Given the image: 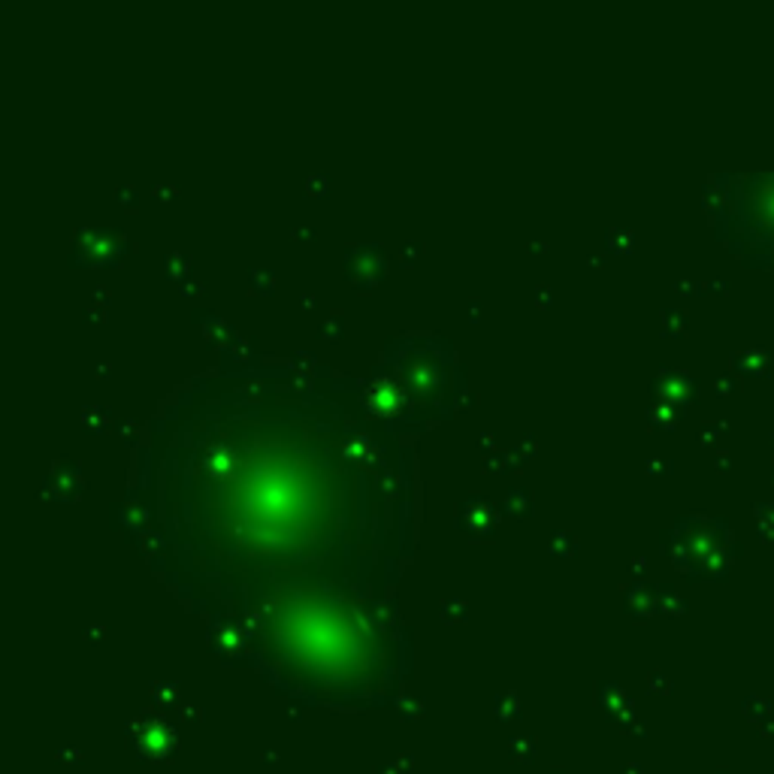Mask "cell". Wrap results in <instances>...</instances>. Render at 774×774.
I'll use <instances>...</instances> for the list:
<instances>
[{
    "label": "cell",
    "instance_id": "6da1fadb",
    "mask_svg": "<svg viewBox=\"0 0 774 774\" xmlns=\"http://www.w3.org/2000/svg\"><path fill=\"white\" fill-rule=\"evenodd\" d=\"M409 436L360 381L215 369L148 427L133 527L221 626L290 584L394 596L412 542Z\"/></svg>",
    "mask_w": 774,
    "mask_h": 774
},
{
    "label": "cell",
    "instance_id": "7a4b0ae2",
    "mask_svg": "<svg viewBox=\"0 0 774 774\" xmlns=\"http://www.w3.org/2000/svg\"><path fill=\"white\" fill-rule=\"evenodd\" d=\"M224 629L279 689L330 708L385 705L412 662L394 596L290 584Z\"/></svg>",
    "mask_w": 774,
    "mask_h": 774
},
{
    "label": "cell",
    "instance_id": "3957f363",
    "mask_svg": "<svg viewBox=\"0 0 774 774\" xmlns=\"http://www.w3.org/2000/svg\"><path fill=\"white\" fill-rule=\"evenodd\" d=\"M726 224L744 261L774 270V176H753L732 191Z\"/></svg>",
    "mask_w": 774,
    "mask_h": 774
}]
</instances>
